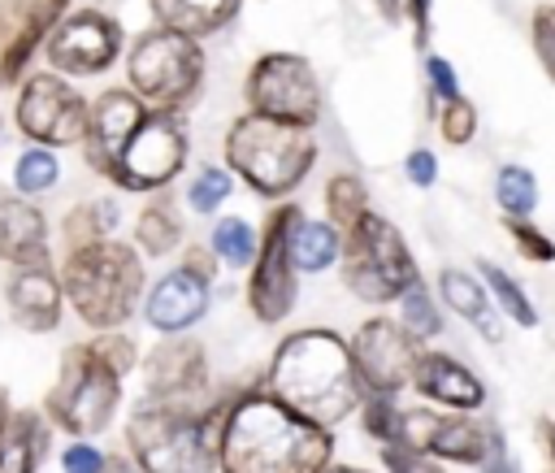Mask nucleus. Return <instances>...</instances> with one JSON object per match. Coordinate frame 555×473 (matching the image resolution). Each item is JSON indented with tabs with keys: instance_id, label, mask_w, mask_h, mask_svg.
<instances>
[{
	"instance_id": "obj_1",
	"label": "nucleus",
	"mask_w": 555,
	"mask_h": 473,
	"mask_svg": "<svg viewBox=\"0 0 555 473\" xmlns=\"http://www.w3.org/2000/svg\"><path fill=\"white\" fill-rule=\"evenodd\" d=\"M330 464L334 430L273 399L260 378L234 391L217 438V473H325Z\"/></svg>"
},
{
	"instance_id": "obj_2",
	"label": "nucleus",
	"mask_w": 555,
	"mask_h": 473,
	"mask_svg": "<svg viewBox=\"0 0 555 473\" xmlns=\"http://www.w3.org/2000/svg\"><path fill=\"white\" fill-rule=\"evenodd\" d=\"M139 343L126 330H100L74 338L61 360L56 378L43 391L39 408L65 438H100L113 430L117 412L126 408V378L139 369Z\"/></svg>"
},
{
	"instance_id": "obj_3",
	"label": "nucleus",
	"mask_w": 555,
	"mask_h": 473,
	"mask_svg": "<svg viewBox=\"0 0 555 473\" xmlns=\"http://www.w3.org/2000/svg\"><path fill=\"white\" fill-rule=\"evenodd\" d=\"M260 386L325 430H338L347 417H356L360 399H364V386H360L351 351H347V334H338L330 325L286 330L278 338V347L269 351Z\"/></svg>"
},
{
	"instance_id": "obj_4",
	"label": "nucleus",
	"mask_w": 555,
	"mask_h": 473,
	"mask_svg": "<svg viewBox=\"0 0 555 473\" xmlns=\"http://www.w3.org/2000/svg\"><path fill=\"white\" fill-rule=\"evenodd\" d=\"M238 386H217L208 399L134 395L126 412V456L139 473H217V438Z\"/></svg>"
},
{
	"instance_id": "obj_5",
	"label": "nucleus",
	"mask_w": 555,
	"mask_h": 473,
	"mask_svg": "<svg viewBox=\"0 0 555 473\" xmlns=\"http://www.w3.org/2000/svg\"><path fill=\"white\" fill-rule=\"evenodd\" d=\"M65 308L87 334L126 330L147 291V260L130 239H100L56 256Z\"/></svg>"
},
{
	"instance_id": "obj_6",
	"label": "nucleus",
	"mask_w": 555,
	"mask_h": 473,
	"mask_svg": "<svg viewBox=\"0 0 555 473\" xmlns=\"http://www.w3.org/2000/svg\"><path fill=\"white\" fill-rule=\"evenodd\" d=\"M317 156H321L317 130L286 126L247 108L221 135V165L264 204L295 200V191L317 169Z\"/></svg>"
},
{
	"instance_id": "obj_7",
	"label": "nucleus",
	"mask_w": 555,
	"mask_h": 473,
	"mask_svg": "<svg viewBox=\"0 0 555 473\" xmlns=\"http://www.w3.org/2000/svg\"><path fill=\"white\" fill-rule=\"evenodd\" d=\"M121 69H126V87L152 113H186L199 100L204 74H208L204 39H191V35L165 30V26H147V30H139V39L126 43Z\"/></svg>"
},
{
	"instance_id": "obj_8",
	"label": "nucleus",
	"mask_w": 555,
	"mask_h": 473,
	"mask_svg": "<svg viewBox=\"0 0 555 473\" xmlns=\"http://www.w3.org/2000/svg\"><path fill=\"white\" fill-rule=\"evenodd\" d=\"M338 278L351 299H360L369 308H386L412 282H421V269H416V256H412L403 230L390 217L369 208L351 230H343Z\"/></svg>"
},
{
	"instance_id": "obj_9",
	"label": "nucleus",
	"mask_w": 555,
	"mask_h": 473,
	"mask_svg": "<svg viewBox=\"0 0 555 473\" xmlns=\"http://www.w3.org/2000/svg\"><path fill=\"white\" fill-rule=\"evenodd\" d=\"M87 108H91V95H82L74 78H61L56 69L43 65V69H30L13 87L9 117L22 135V143H43V148L69 152L87 135Z\"/></svg>"
},
{
	"instance_id": "obj_10",
	"label": "nucleus",
	"mask_w": 555,
	"mask_h": 473,
	"mask_svg": "<svg viewBox=\"0 0 555 473\" xmlns=\"http://www.w3.org/2000/svg\"><path fill=\"white\" fill-rule=\"evenodd\" d=\"M304 213V204L282 200L269 204L260 221V252L251 269L243 273V308L256 325H282L299 304V273L291 265V226Z\"/></svg>"
},
{
	"instance_id": "obj_11",
	"label": "nucleus",
	"mask_w": 555,
	"mask_h": 473,
	"mask_svg": "<svg viewBox=\"0 0 555 473\" xmlns=\"http://www.w3.org/2000/svg\"><path fill=\"white\" fill-rule=\"evenodd\" d=\"M243 104L247 113L317 130L321 122V78L304 52H260L243 74Z\"/></svg>"
},
{
	"instance_id": "obj_12",
	"label": "nucleus",
	"mask_w": 555,
	"mask_h": 473,
	"mask_svg": "<svg viewBox=\"0 0 555 473\" xmlns=\"http://www.w3.org/2000/svg\"><path fill=\"white\" fill-rule=\"evenodd\" d=\"M191 169V126L186 113H147L143 126L130 135L113 191L117 195H156L169 191Z\"/></svg>"
},
{
	"instance_id": "obj_13",
	"label": "nucleus",
	"mask_w": 555,
	"mask_h": 473,
	"mask_svg": "<svg viewBox=\"0 0 555 473\" xmlns=\"http://www.w3.org/2000/svg\"><path fill=\"white\" fill-rule=\"evenodd\" d=\"M121 56H126V26L113 13L91 9V4L69 9L43 43V65L74 82L108 74Z\"/></svg>"
},
{
	"instance_id": "obj_14",
	"label": "nucleus",
	"mask_w": 555,
	"mask_h": 473,
	"mask_svg": "<svg viewBox=\"0 0 555 473\" xmlns=\"http://www.w3.org/2000/svg\"><path fill=\"white\" fill-rule=\"evenodd\" d=\"M425 343H416L395 317L373 312L347 334V351L364 395H399L412 386V369Z\"/></svg>"
},
{
	"instance_id": "obj_15",
	"label": "nucleus",
	"mask_w": 555,
	"mask_h": 473,
	"mask_svg": "<svg viewBox=\"0 0 555 473\" xmlns=\"http://www.w3.org/2000/svg\"><path fill=\"white\" fill-rule=\"evenodd\" d=\"M147 113H152V108H147L126 82H121V87H104V91L91 95V108H87V135H82L78 152H82L87 169H91L100 182L113 187L117 165H121V152H126L130 135L143 126Z\"/></svg>"
},
{
	"instance_id": "obj_16",
	"label": "nucleus",
	"mask_w": 555,
	"mask_h": 473,
	"mask_svg": "<svg viewBox=\"0 0 555 473\" xmlns=\"http://www.w3.org/2000/svg\"><path fill=\"white\" fill-rule=\"evenodd\" d=\"M139 378H143V395L156 399H208L217 391L208 347L195 334L156 338L139 356Z\"/></svg>"
},
{
	"instance_id": "obj_17",
	"label": "nucleus",
	"mask_w": 555,
	"mask_h": 473,
	"mask_svg": "<svg viewBox=\"0 0 555 473\" xmlns=\"http://www.w3.org/2000/svg\"><path fill=\"white\" fill-rule=\"evenodd\" d=\"M74 0H0V91H13Z\"/></svg>"
},
{
	"instance_id": "obj_18",
	"label": "nucleus",
	"mask_w": 555,
	"mask_h": 473,
	"mask_svg": "<svg viewBox=\"0 0 555 473\" xmlns=\"http://www.w3.org/2000/svg\"><path fill=\"white\" fill-rule=\"evenodd\" d=\"M212 308V286L199 282L195 273H186L178 260L165 265L156 278H147L143 304H139V321L156 334V338H173V334H191Z\"/></svg>"
},
{
	"instance_id": "obj_19",
	"label": "nucleus",
	"mask_w": 555,
	"mask_h": 473,
	"mask_svg": "<svg viewBox=\"0 0 555 473\" xmlns=\"http://www.w3.org/2000/svg\"><path fill=\"white\" fill-rule=\"evenodd\" d=\"M486 447H490V425H481L473 412L408 408V451L447 464H481Z\"/></svg>"
},
{
	"instance_id": "obj_20",
	"label": "nucleus",
	"mask_w": 555,
	"mask_h": 473,
	"mask_svg": "<svg viewBox=\"0 0 555 473\" xmlns=\"http://www.w3.org/2000/svg\"><path fill=\"white\" fill-rule=\"evenodd\" d=\"M4 308L9 321L26 334H56L65 321V291H61V273L56 265H22L4 273Z\"/></svg>"
},
{
	"instance_id": "obj_21",
	"label": "nucleus",
	"mask_w": 555,
	"mask_h": 473,
	"mask_svg": "<svg viewBox=\"0 0 555 473\" xmlns=\"http://www.w3.org/2000/svg\"><path fill=\"white\" fill-rule=\"evenodd\" d=\"M0 265H56V234L39 200H22L13 191L0 195Z\"/></svg>"
},
{
	"instance_id": "obj_22",
	"label": "nucleus",
	"mask_w": 555,
	"mask_h": 473,
	"mask_svg": "<svg viewBox=\"0 0 555 473\" xmlns=\"http://www.w3.org/2000/svg\"><path fill=\"white\" fill-rule=\"evenodd\" d=\"M412 391L434 404V408H451V412H477L486 404V386L481 378L460 365L455 356L438 351V347H421L416 369H412Z\"/></svg>"
},
{
	"instance_id": "obj_23",
	"label": "nucleus",
	"mask_w": 555,
	"mask_h": 473,
	"mask_svg": "<svg viewBox=\"0 0 555 473\" xmlns=\"http://www.w3.org/2000/svg\"><path fill=\"white\" fill-rule=\"evenodd\" d=\"M130 243L139 247L143 260H173L186 243V221L178 213V204L169 200V191L143 195L134 221H130Z\"/></svg>"
},
{
	"instance_id": "obj_24",
	"label": "nucleus",
	"mask_w": 555,
	"mask_h": 473,
	"mask_svg": "<svg viewBox=\"0 0 555 473\" xmlns=\"http://www.w3.org/2000/svg\"><path fill=\"white\" fill-rule=\"evenodd\" d=\"M52 421L43 417L39 404L13 408L4 434H0V473H39L52 447Z\"/></svg>"
},
{
	"instance_id": "obj_25",
	"label": "nucleus",
	"mask_w": 555,
	"mask_h": 473,
	"mask_svg": "<svg viewBox=\"0 0 555 473\" xmlns=\"http://www.w3.org/2000/svg\"><path fill=\"white\" fill-rule=\"evenodd\" d=\"M121 226H126V208H121L117 191H108V195H87V200L69 204L56 239H61V252H74V247H87L100 239H117Z\"/></svg>"
},
{
	"instance_id": "obj_26",
	"label": "nucleus",
	"mask_w": 555,
	"mask_h": 473,
	"mask_svg": "<svg viewBox=\"0 0 555 473\" xmlns=\"http://www.w3.org/2000/svg\"><path fill=\"white\" fill-rule=\"evenodd\" d=\"M343 260V230L330 217H312L308 208L291 226V265L299 278H317L338 269Z\"/></svg>"
},
{
	"instance_id": "obj_27",
	"label": "nucleus",
	"mask_w": 555,
	"mask_h": 473,
	"mask_svg": "<svg viewBox=\"0 0 555 473\" xmlns=\"http://www.w3.org/2000/svg\"><path fill=\"white\" fill-rule=\"evenodd\" d=\"M147 9H152V26L182 30L191 39H212L238 17L243 0H147Z\"/></svg>"
},
{
	"instance_id": "obj_28",
	"label": "nucleus",
	"mask_w": 555,
	"mask_h": 473,
	"mask_svg": "<svg viewBox=\"0 0 555 473\" xmlns=\"http://www.w3.org/2000/svg\"><path fill=\"white\" fill-rule=\"evenodd\" d=\"M438 299H442L455 317H464L468 325H477L486 338H499V308H494L486 282L473 278L468 269H451V265L438 269Z\"/></svg>"
},
{
	"instance_id": "obj_29",
	"label": "nucleus",
	"mask_w": 555,
	"mask_h": 473,
	"mask_svg": "<svg viewBox=\"0 0 555 473\" xmlns=\"http://www.w3.org/2000/svg\"><path fill=\"white\" fill-rule=\"evenodd\" d=\"M204 243H208V252L217 256L221 269L247 273L256 252H260V226L247 213H217L208 234H204Z\"/></svg>"
},
{
	"instance_id": "obj_30",
	"label": "nucleus",
	"mask_w": 555,
	"mask_h": 473,
	"mask_svg": "<svg viewBox=\"0 0 555 473\" xmlns=\"http://www.w3.org/2000/svg\"><path fill=\"white\" fill-rule=\"evenodd\" d=\"M65 178V161L56 148L43 143H22L9 161V187L22 200H48Z\"/></svg>"
},
{
	"instance_id": "obj_31",
	"label": "nucleus",
	"mask_w": 555,
	"mask_h": 473,
	"mask_svg": "<svg viewBox=\"0 0 555 473\" xmlns=\"http://www.w3.org/2000/svg\"><path fill=\"white\" fill-rule=\"evenodd\" d=\"M234 174L221 165V161H204V165H195L191 174H186V182H182V208L191 213V217H217V213H225V204H230V195H234Z\"/></svg>"
},
{
	"instance_id": "obj_32",
	"label": "nucleus",
	"mask_w": 555,
	"mask_h": 473,
	"mask_svg": "<svg viewBox=\"0 0 555 473\" xmlns=\"http://www.w3.org/2000/svg\"><path fill=\"white\" fill-rule=\"evenodd\" d=\"M321 204H325L321 217H330L338 230H351V226L369 213V187H364L360 174L338 169V174L325 178V187H321Z\"/></svg>"
},
{
	"instance_id": "obj_33",
	"label": "nucleus",
	"mask_w": 555,
	"mask_h": 473,
	"mask_svg": "<svg viewBox=\"0 0 555 473\" xmlns=\"http://www.w3.org/2000/svg\"><path fill=\"white\" fill-rule=\"evenodd\" d=\"M360 425L382 447H408V408H399V395H364L360 399Z\"/></svg>"
},
{
	"instance_id": "obj_34",
	"label": "nucleus",
	"mask_w": 555,
	"mask_h": 473,
	"mask_svg": "<svg viewBox=\"0 0 555 473\" xmlns=\"http://www.w3.org/2000/svg\"><path fill=\"white\" fill-rule=\"evenodd\" d=\"M477 273H481V282H486V291H490V299H494V308L503 317H512L520 330H533L538 325V312H533L529 295L520 291V282L512 273H503L494 260H477Z\"/></svg>"
},
{
	"instance_id": "obj_35",
	"label": "nucleus",
	"mask_w": 555,
	"mask_h": 473,
	"mask_svg": "<svg viewBox=\"0 0 555 473\" xmlns=\"http://www.w3.org/2000/svg\"><path fill=\"white\" fill-rule=\"evenodd\" d=\"M395 321L416 338V343H429L442 334V312L434 304V291L425 282H412L399 299H395Z\"/></svg>"
},
{
	"instance_id": "obj_36",
	"label": "nucleus",
	"mask_w": 555,
	"mask_h": 473,
	"mask_svg": "<svg viewBox=\"0 0 555 473\" xmlns=\"http://www.w3.org/2000/svg\"><path fill=\"white\" fill-rule=\"evenodd\" d=\"M494 200L503 217H529L538 208V178L525 165H499L494 174Z\"/></svg>"
},
{
	"instance_id": "obj_37",
	"label": "nucleus",
	"mask_w": 555,
	"mask_h": 473,
	"mask_svg": "<svg viewBox=\"0 0 555 473\" xmlns=\"http://www.w3.org/2000/svg\"><path fill=\"white\" fill-rule=\"evenodd\" d=\"M434 122H438V135H442L451 148H464V143L477 135V108H473V100H464V95L438 104V108H434Z\"/></svg>"
},
{
	"instance_id": "obj_38",
	"label": "nucleus",
	"mask_w": 555,
	"mask_h": 473,
	"mask_svg": "<svg viewBox=\"0 0 555 473\" xmlns=\"http://www.w3.org/2000/svg\"><path fill=\"white\" fill-rule=\"evenodd\" d=\"M61 473H108V451L95 438H65L56 447Z\"/></svg>"
},
{
	"instance_id": "obj_39",
	"label": "nucleus",
	"mask_w": 555,
	"mask_h": 473,
	"mask_svg": "<svg viewBox=\"0 0 555 473\" xmlns=\"http://www.w3.org/2000/svg\"><path fill=\"white\" fill-rule=\"evenodd\" d=\"M503 226H507V234H512V243H516V252L525 260H533V265H551L555 260V243L529 217H503Z\"/></svg>"
},
{
	"instance_id": "obj_40",
	"label": "nucleus",
	"mask_w": 555,
	"mask_h": 473,
	"mask_svg": "<svg viewBox=\"0 0 555 473\" xmlns=\"http://www.w3.org/2000/svg\"><path fill=\"white\" fill-rule=\"evenodd\" d=\"M425 82H429V113H434L438 104L464 95V91H460V74H455V65H451L447 56H438V52L425 56Z\"/></svg>"
},
{
	"instance_id": "obj_41",
	"label": "nucleus",
	"mask_w": 555,
	"mask_h": 473,
	"mask_svg": "<svg viewBox=\"0 0 555 473\" xmlns=\"http://www.w3.org/2000/svg\"><path fill=\"white\" fill-rule=\"evenodd\" d=\"M173 260H178L186 273H195L199 282H208V286H217V278H221V265H217V256L208 252V243H204V239H186V243H182V252H178Z\"/></svg>"
},
{
	"instance_id": "obj_42",
	"label": "nucleus",
	"mask_w": 555,
	"mask_h": 473,
	"mask_svg": "<svg viewBox=\"0 0 555 473\" xmlns=\"http://www.w3.org/2000/svg\"><path fill=\"white\" fill-rule=\"evenodd\" d=\"M533 52H538L542 69L555 78V4H542L533 13Z\"/></svg>"
},
{
	"instance_id": "obj_43",
	"label": "nucleus",
	"mask_w": 555,
	"mask_h": 473,
	"mask_svg": "<svg viewBox=\"0 0 555 473\" xmlns=\"http://www.w3.org/2000/svg\"><path fill=\"white\" fill-rule=\"evenodd\" d=\"M403 178H408L412 187L429 191V187L438 182V156H434L429 148H412V152L403 156Z\"/></svg>"
},
{
	"instance_id": "obj_44",
	"label": "nucleus",
	"mask_w": 555,
	"mask_h": 473,
	"mask_svg": "<svg viewBox=\"0 0 555 473\" xmlns=\"http://www.w3.org/2000/svg\"><path fill=\"white\" fill-rule=\"evenodd\" d=\"M382 469L386 473H438L429 456L408 451V447H382Z\"/></svg>"
},
{
	"instance_id": "obj_45",
	"label": "nucleus",
	"mask_w": 555,
	"mask_h": 473,
	"mask_svg": "<svg viewBox=\"0 0 555 473\" xmlns=\"http://www.w3.org/2000/svg\"><path fill=\"white\" fill-rule=\"evenodd\" d=\"M403 17L412 22L416 48H425L429 43V22H434V0H403Z\"/></svg>"
},
{
	"instance_id": "obj_46",
	"label": "nucleus",
	"mask_w": 555,
	"mask_h": 473,
	"mask_svg": "<svg viewBox=\"0 0 555 473\" xmlns=\"http://www.w3.org/2000/svg\"><path fill=\"white\" fill-rule=\"evenodd\" d=\"M373 9L382 13V22H403V0H373Z\"/></svg>"
},
{
	"instance_id": "obj_47",
	"label": "nucleus",
	"mask_w": 555,
	"mask_h": 473,
	"mask_svg": "<svg viewBox=\"0 0 555 473\" xmlns=\"http://www.w3.org/2000/svg\"><path fill=\"white\" fill-rule=\"evenodd\" d=\"M9 417H13V399H9V391L0 386V434H4V425H9Z\"/></svg>"
},
{
	"instance_id": "obj_48",
	"label": "nucleus",
	"mask_w": 555,
	"mask_h": 473,
	"mask_svg": "<svg viewBox=\"0 0 555 473\" xmlns=\"http://www.w3.org/2000/svg\"><path fill=\"white\" fill-rule=\"evenodd\" d=\"M325 473H373V469H360V464H330Z\"/></svg>"
},
{
	"instance_id": "obj_49",
	"label": "nucleus",
	"mask_w": 555,
	"mask_h": 473,
	"mask_svg": "<svg viewBox=\"0 0 555 473\" xmlns=\"http://www.w3.org/2000/svg\"><path fill=\"white\" fill-rule=\"evenodd\" d=\"M0 126H4V113H0Z\"/></svg>"
}]
</instances>
